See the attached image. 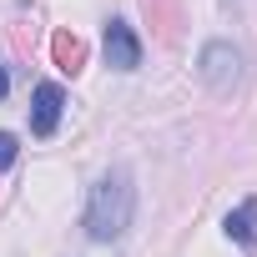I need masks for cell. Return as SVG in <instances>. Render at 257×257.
<instances>
[{
    "label": "cell",
    "instance_id": "1",
    "mask_svg": "<svg viewBox=\"0 0 257 257\" xmlns=\"http://www.w3.org/2000/svg\"><path fill=\"white\" fill-rule=\"evenodd\" d=\"M132 212H137L132 172H126V167H111V172L91 187V202H86V232H91L96 242H116L126 227H132Z\"/></svg>",
    "mask_w": 257,
    "mask_h": 257
},
{
    "label": "cell",
    "instance_id": "2",
    "mask_svg": "<svg viewBox=\"0 0 257 257\" xmlns=\"http://www.w3.org/2000/svg\"><path fill=\"white\" fill-rule=\"evenodd\" d=\"M202 81L217 96H232V86L242 81V51L227 41H207L202 46Z\"/></svg>",
    "mask_w": 257,
    "mask_h": 257
},
{
    "label": "cell",
    "instance_id": "3",
    "mask_svg": "<svg viewBox=\"0 0 257 257\" xmlns=\"http://www.w3.org/2000/svg\"><path fill=\"white\" fill-rule=\"evenodd\" d=\"M61 111H66V91L56 81H41L36 96H31V132L36 137H51L56 126H61Z\"/></svg>",
    "mask_w": 257,
    "mask_h": 257
},
{
    "label": "cell",
    "instance_id": "4",
    "mask_svg": "<svg viewBox=\"0 0 257 257\" xmlns=\"http://www.w3.org/2000/svg\"><path fill=\"white\" fill-rule=\"evenodd\" d=\"M106 61L116 71H137L142 66V41H137V31L126 21H111L106 26Z\"/></svg>",
    "mask_w": 257,
    "mask_h": 257
},
{
    "label": "cell",
    "instance_id": "5",
    "mask_svg": "<svg viewBox=\"0 0 257 257\" xmlns=\"http://www.w3.org/2000/svg\"><path fill=\"white\" fill-rule=\"evenodd\" d=\"M51 61H56L66 76H81V71H86V41L71 36V31H56V36H51Z\"/></svg>",
    "mask_w": 257,
    "mask_h": 257
},
{
    "label": "cell",
    "instance_id": "6",
    "mask_svg": "<svg viewBox=\"0 0 257 257\" xmlns=\"http://www.w3.org/2000/svg\"><path fill=\"white\" fill-rule=\"evenodd\" d=\"M222 227H227V237H232V242H242V247H257V197H247L242 207H232Z\"/></svg>",
    "mask_w": 257,
    "mask_h": 257
},
{
    "label": "cell",
    "instance_id": "7",
    "mask_svg": "<svg viewBox=\"0 0 257 257\" xmlns=\"http://www.w3.org/2000/svg\"><path fill=\"white\" fill-rule=\"evenodd\" d=\"M147 16H152V21H162V36H167V41L177 36V11L167 6V0H147Z\"/></svg>",
    "mask_w": 257,
    "mask_h": 257
},
{
    "label": "cell",
    "instance_id": "8",
    "mask_svg": "<svg viewBox=\"0 0 257 257\" xmlns=\"http://www.w3.org/2000/svg\"><path fill=\"white\" fill-rule=\"evenodd\" d=\"M16 152H21V147H16V137H11V132H0V172L16 162Z\"/></svg>",
    "mask_w": 257,
    "mask_h": 257
},
{
    "label": "cell",
    "instance_id": "9",
    "mask_svg": "<svg viewBox=\"0 0 257 257\" xmlns=\"http://www.w3.org/2000/svg\"><path fill=\"white\" fill-rule=\"evenodd\" d=\"M11 91V76H6V66H0V96H6Z\"/></svg>",
    "mask_w": 257,
    "mask_h": 257
}]
</instances>
